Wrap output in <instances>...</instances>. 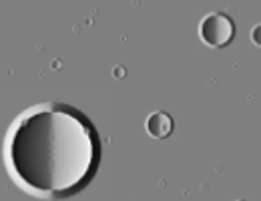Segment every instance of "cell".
Listing matches in <instances>:
<instances>
[{
    "label": "cell",
    "mask_w": 261,
    "mask_h": 201,
    "mask_svg": "<svg viewBox=\"0 0 261 201\" xmlns=\"http://www.w3.org/2000/svg\"><path fill=\"white\" fill-rule=\"evenodd\" d=\"M233 34H235V24L223 12L207 14L199 27L201 40L209 46H215V48H221V46L229 44L233 40Z\"/></svg>",
    "instance_id": "7a4b0ae2"
},
{
    "label": "cell",
    "mask_w": 261,
    "mask_h": 201,
    "mask_svg": "<svg viewBox=\"0 0 261 201\" xmlns=\"http://www.w3.org/2000/svg\"><path fill=\"white\" fill-rule=\"evenodd\" d=\"M145 127H147V133L151 135V137L165 139V137H169L171 131H173V119L167 113H163V111H157V113H153L147 119Z\"/></svg>",
    "instance_id": "3957f363"
},
{
    "label": "cell",
    "mask_w": 261,
    "mask_h": 201,
    "mask_svg": "<svg viewBox=\"0 0 261 201\" xmlns=\"http://www.w3.org/2000/svg\"><path fill=\"white\" fill-rule=\"evenodd\" d=\"M4 163L14 183L40 199H66L97 175L100 139L79 109L53 100L27 109L4 139Z\"/></svg>",
    "instance_id": "6da1fadb"
},
{
    "label": "cell",
    "mask_w": 261,
    "mask_h": 201,
    "mask_svg": "<svg viewBox=\"0 0 261 201\" xmlns=\"http://www.w3.org/2000/svg\"><path fill=\"white\" fill-rule=\"evenodd\" d=\"M251 40H253L257 46H261V24L253 27V31H251Z\"/></svg>",
    "instance_id": "277c9868"
}]
</instances>
